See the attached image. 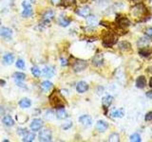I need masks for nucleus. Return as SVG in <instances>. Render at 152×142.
<instances>
[{
	"mask_svg": "<svg viewBox=\"0 0 152 142\" xmlns=\"http://www.w3.org/2000/svg\"><path fill=\"white\" fill-rule=\"evenodd\" d=\"M2 122L6 126H8V127H12V126L14 125V120H12V117L11 116H9V115H6L3 117Z\"/></svg>",
	"mask_w": 152,
	"mask_h": 142,
	"instance_id": "5701e85b",
	"label": "nucleus"
},
{
	"mask_svg": "<svg viewBox=\"0 0 152 142\" xmlns=\"http://www.w3.org/2000/svg\"><path fill=\"white\" fill-rule=\"evenodd\" d=\"M146 97L149 98V99H152V91H148L146 93Z\"/></svg>",
	"mask_w": 152,
	"mask_h": 142,
	"instance_id": "c03bdc74",
	"label": "nucleus"
},
{
	"mask_svg": "<svg viewBox=\"0 0 152 142\" xmlns=\"http://www.w3.org/2000/svg\"><path fill=\"white\" fill-rule=\"evenodd\" d=\"M110 116L112 117H116V118H121L125 116V109L124 108H119L114 110L112 113H110Z\"/></svg>",
	"mask_w": 152,
	"mask_h": 142,
	"instance_id": "a211bd4d",
	"label": "nucleus"
},
{
	"mask_svg": "<svg viewBox=\"0 0 152 142\" xmlns=\"http://www.w3.org/2000/svg\"><path fill=\"white\" fill-rule=\"evenodd\" d=\"M71 20L66 17H61L59 19V25L62 26V27H68L69 24H70Z\"/></svg>",
	"mask_w": 152,
	"mask_h": 142,
	"instance_id": "c756f323",
	"label": "nucleus"
},
{
	"mask_svg": "<svg viewBox=\"0 0 152 142\" xmlns=\"http://www.w3.org/2000/svg\"><path fill=\"white\" fill-rule=\"evenodd\" d=\"M146 85V80L144 76H140V77H138L137 80H136V86L138 88H141L142 89Z\"/></svg>",
	"mask_w": 152,
	"mask_h": 142,
	"instance_id": "aec40b11",
	"label": "nucleus"
},
{
	"mask_svg": "<svg viewBox=\"0 0 152 142\" xmlns=\"http://www.w3.org/2000/svg\"><path fill=\"white\" fill-rule=\"evenodd\" d=\"M80 123H82L84 126H90L92 123V118L88 115H83L79 117Z\"/></svg>",
	"mask_w": 152,
	"mask_h": 142,
	"instance_id": "9b49d317",
	"label": "nucleus"
},
{
	"mask_svg": "<svg viewBox=\"0 0 152 142\" xmlns=\"http://www.w3.org/2000/svg\"><path fill=\"white\" fill-rule=\"evenodd\" d=\"M108 141H112V142H119L120 141V136L117 134V133H113L110 135H109Z\"/></svg>",
	"mask_w": 152,
	"mask_h": 142,
	"instance_id": "473e14b6",
	"label": "nucleus"
},
{
	"mask_svg": "<svg viewBox=\"0 0 152 142\" xmlns=\"http://www.w3.org/2000/svg\"><path fill=\"white\" fill-rule=\"evenodd\" d=\"M108 128V123L104 120H98L96 123V129L99 132H104L107 131Z\"/></svg>",
	"mask_w": 152,
	"mask_h": 142,
	"instance_id": "dca6fc26",
	"label": "nucleus"
},
{
	"mask_svg": "<svg viewBox=\"0 0 152 142\" xmlns=\"http://www.w3.org/2000/svg\"><path fill=\"white\" fill-rule=\"evenodd\" d=\"M129 139H130V141H132V142H141V136H140V135L139 134H133V135H130V137H129Z\"/></svg>",
	"mask_w": 152,
	"mask_h": 142,
	"instance_id": "72a5a7b5",
	"label": "nucleus"
},
{
	"mask_svg": "<svg viewBox=\"0 0 152 142\" xmlns=\"http://www.w3.org/2000/svg\"><path fill=\"white\" fill-rule=\"evenodd\" d=\"M151 53H152V49L147 46H142V49H140V50H139V54L142 57H148L151 55Z\"/></svg>",
	"mask_w": 152,
	"mask_h": 142,
	"instance_id": "6ab92c4d",
	"label": "nucleus"
},
{
	"mask_svg": "<svg viewBox=\"0 0 152 142\" xmlns=\"http://www.w3.org/2000/svg\"><path fill=\"white\" fill-rule=\"evenodd\" d=\"M145 121H151L152 120V112H148L145 117Z\"/></svg>",
	"mask_w": 152,
	"mask_h": 142,
	"instance_id": "58836bf2",
	"label": "nucleus"
},
{
	"mask_svg": "<svg viewBox=\"0 0 152 142\" xmlns=\"http://www.w3.org/2000/svg\"><path fill=\"white\" fill-rule=\"evenodd\" d=\"M15 65H16L17 68L23 69L24 67H25V62H24L22 59H19V60H17V62L15 63Z\"/></svg>",
	"mask_w": 152,
	"mask_h": 142,
	"instance_id": "c9c22d12",
	"label": "nucleus"
},
{
	"mask_svg": "<svg viewBox=\"0 0 152 142\" xmlns=\"http://www.w3.org/2000/svg\"><path fill=\"white\" fill-rule=\"evenodd\" d=\"M118 37L112 31H104L103 34V46L104 47H111L117 43Z\"/></svg>",
	"mask_w": 152,
	"mask_h": 142,
	"instance_id": "f03ea898",
	"label": "nucleus"
},
{
	"mask_svg": "<svg viewBox=\"0 0 152 142\" xmlns=\"http://www.w3.org/2000/svg\"><path fill=\"white\" fill-rule=\"evenodd\" d=\"M54 73H55L54 67H52V66H46L43 69V75L46 78H51L54 75Z\"/></svg>",
	"mask_w": 152,
	"mask_h": 142,
	"instance_id": "2eb2a0df",
	"label": "nucleus"
},
{
	"mask_svg": "<svg viewBox=\"0 0 152 142\" xmlns=\"http://www.w3.org/2000/svg\"><path fill=\"white\" fill-rule=\"evenodd\" d=\"M76 90H77V92L80 94L85 93L86 91H88V84L86 82L81 80V82H79L77 83V85H76Z\"/></svg>",
	"mask_w": 152,
	"mask_h": 142,
	"instance_id": "9d476101",
	"label": "nucleus"
},
{
	"mask_svg": "<svg viewBox=\"0 0 152 142\" xmlns=\"http://www.w3.org/2000/svg\"><path fill=\"white\" fill-rule=\"evenodd\" d=\"M27 133H28V131H27L26 128H25V129H21V128H20V129L17 130V134L20 135H24L25 134H27Z\"/></svg>",
	"mask_w": 152,
	"mask_h": 142,
	"instance_id": "ea45409f",
	"label": "nucleus"
},
{
	"mask_svg": "<svg viewBox=\"0 0 152 142\" xmlns=\"http://www.w3.org/2000/svg\"><path fill=\"white\" fill-rule=\"evenodd\" d=\"M131 1H134V0H131Z\"/></svg>",
	"mask_w": 152,
	"mask_h": 142,
	"instance_id": "8fccbe9b",
	"label": "nucleus"
},
{
	"mask_svg": "<svg viewBox=\"0 0 152 142\" xmlns=\"http://www.w3.org/2000/svg\"><path fill=\"white\" fill-rule=\"evenodd\" d=\"M88 63L87 61L84 60H80V59H76L74 61V63L72 64V68L75 72H80V71H83L84 69L87 68Z\"/></svg>",
	"mask_w": 152,
	"mask_h": 142,
	"instance_id": "20e7f679",
	"label": "nucleus"
},
{
	"mask_svg": "<svg viewBox=\"0 0 152 142\" xmlns=\"http://www.w3.org/2000/svg\"><path fill=\"white\" fill-rule=\"evenodd\" d=\"M50 2L52 5H54V6H59L62 2V0H50Z\"/></svg>",
	"mask_w": 152,
	"mask_h": 142,
	"instance_id": "79ce46f5",
	"label": "nucleus"
},
{
	"mask_svg": "<svg viewBox=\"0 0 152 142\" xmlns=\"http://www.w3.org/2000/svg\"><path fill=\"white\" fill-rule=\"evenodd\" d=\"M34 138H35V135L33 134V133L28 132L27 134H25L23 135L22 141H24V142H31V141L34 140Z\"/></svg>",
	"mask_w": 152,
	"mask_h": 142,
	"instance_id": "393cba45",
	"label": "nucleus"
},
{
	"mask_svg": "<svg viewBox=\"0 0 152 142\" xmlns=\"http://www.w3.org/2000/svg\"><path fill=\"white\" fill-rule=\"evenodd\" d=\"M0 24H1V20H0Z\"/></svg>",
	"mask_w": 152,
	"mask_h": 142,
	"instance_id": "09e8293b",
	"label": "nucleus"
},
{
	"mask_svg": "<svg viewBox=\"0 0 152 142\" xmlns=\"http://www.w3.org/2000/svg\"><path fill=\"white\" fill-rule=\"evenodd\" d=\"M53 116H54V114L51 111L47 112V114H46V117L48 118V120H52V118H53Z\"/></svg>",
	"mask_w": 152,
	"mask_h": 142,
	"instance_id": "a19ab883",
	"label": "nucleus"
},
{
	"mask_svg": "<svg viewBox=\"0 0 152 142\" xmlns=\"http://www.w3.org/2000/svg\"><path fill=\"white\" fill-rule=\"evenodd\" d=\"M145 34L148 38H152V28H147L145 31Z\"/></svg>",
	"mask_w": 152,
	"mask_h": 142,
	"instance_id": "4c0bfd02",
	"label": "nucleus"
},
{
	"mask_svg": "<svg viewBox=\"0 0 152 142\" xmlns=\"http://www.w3.org/2000/svg\"><path fill=\"white\" fill-rule=\"evenodd\" d=\"M76 13L82 17H88L90 13V9L88 6H83L76 9Z\"/></svg>",
	"mask_w": 152,
	"mask_h": 142,
	"instance_id": "1a4fd4ad",
	"label": "nucleus"
},
{
	"mask_svg": "<svg viewBox=\"0 0 152 142\" xmlns=\"http://www.w3.org/2000/svg\"><path fill=\"white\" fill-rule=\"evenodd\" d=\"M12 35V30H10L9 28H0V36L5 37V38H10Z\"/></svg>",
	"mask_w": 152,
	"mask_h": 142,
	"instance_id": "f3484780",
	"label": "nucleus"
},
{
	"mask_svg": "<svg viewBox=\"0 0 152 142\" xmlns=\"http://www.w3.org/2000/svg\"><path fill=\"white\" fill-rule=\"evenodd\" d=\"M52 83L50 82V80H45V82H43L41 83V88L44 90L45 92H48V91H50V90L52 88Z\"/></svg>",
	"mask_w": 152,
	"mask_h": 142,
	"instance_id": "bb28decb",
	"label": "nucleus"
},
{
	"mask_svg": "<svg viewBox=\"0 0 152 142\" xmlns=\"http://www.w3.org/2000/svg\"><path fill=\"white\" fill-rule=\"evenodd\" d=\"M38 137H39V141H42V142H50V141H51L52 135H51L50 130H48V129L42 130L40 132L39 135H38Z\"/></svg>",
	"mask_w": 152,
	"mask_h": 142,
	"instance_id": "39448f33",
	"label": "nucleus"
},
{
	"mask_svg": "<svg viewBox=\"0 0 152 142\" xmlns=\"http://www.w3.org/2000/svg\"><path fill=\"white\" fill-rule=\"evenodd\" d=\"M131 15L137 21H144L148 18V12L144 4H137L131 9Z\"/></svg>",
	"mask_w": 152,
	"mask_h": 142,
	"instance_id": "f257e3e1",
	"label": "nucleus"
},
{
	"mask_svg": "<svg viewBox=\"0 0 152 142\" xmlns=\"http://www.w3.org/2000/svg\"><path fill=\"white\" fill-rule=\"evenodd\" d=\"M31 2H34V1H35V0H31Z\"/></svg>",
	"mask_w": 152,
	"mask_h": 142,
	"instance_id": "de8ad7c7",
	"label": "nucleus"
},
{
	"mask_svg": "<svg viewBox=\"0 0 152 142\" xmlns=\"http://www.w3.org/2000/svg\"><path fill=\"white\" fill-rule=\"evenodd\" d=\"M31 73H32L33 76H34V77L38 78V77H40V75H41V70L39 69L38 66H32V67H31Z\"/></svg>",
	"mask_w": 152,
	"mask_h": 142,
	"instance_id": "2f4dec72",
	"label": "nucleus"
},
{
	"mask_svg": "<svg viewBox=\"0 0 152 142\" xmlns=\"http://www.w3.org/2000/svg\"><path fill=\"white\" fill-rule=\"evenodd\" d=\"M76 5V0H64V6L66 8L73 7Z\"/></svg>",
	"mask_w": 152,
	"mask_h": 142,
	"instance_id": "f704fd0d",
	"label": "nucleus"
},
{
	"mask_svg": "<svg viewBox=\"0 0 152 142\" xmlns=\"http://www.w3.org/2000/svg\"><path fill=\"white\" fill-rule=\"evenodd\" d=\"M26 78V75L22 73V72H15L13 74V79L15 82L19 83V82H23Z\"/></svg>",
	"mask_w": 152,
	"mask_h": 142,
	"instance_id": "cd10ccee",
	"label": "nucleus"
},
{
	"mask_svg": "<svg viewBox=\"0 0 152 142\" xmlns=\"http://www.w3.org/2000/svg\"><path fill=\"white\" fill-rule=\"evenodd\" d=\"M104 64V56L103 54H96L92 59V64L94 66H100Z\"/></svg>",
	"mask_w": 152,
	"mask_h": 142,
	"instance_id": "4468645a",
	"label": "nucleus"
},
{
	"mask_svg": "<svg viewBox=\"0 0 152 142\" xmlns=\"http://www.w3.org/2000/svg\"><path fill=\"white\" fill-rule=\"evenodd\" d=\"M149 86L152 88V77H151V79L149 80Z\"/></svg>",
	"mask_w": 152,
	"mask_h": 142,
	"instance_id": "49530a36",
	"label": "nucleus"
},
{
	"mask_svg": "<svg viewBox=\"0 0 152 142\" xmlns=\"http://www.w3.org/2000/svg\"><path fill=\"white\" fill-rule=\"evenodd\" d=\"M116 23L117 25L120 27V28H127L130 26V21L125 16H121L119 15L116 18Z\"/></svg>",
	"mask_w": 152,
	"mask_h": 142,
	"instance_id": "0eeeda50",
	"label": "nucleus"
},
{
	"mask_svg": "<svg viewBox=\"0 0 152 142\" xmlns=\"http://www.w3.org/2000/svg\"><path fill=\"white\" fill-rule=\"evenodd\" d=\"M138 46L142 47V46H146L147 45H149V40H147L146 38H141V39L138 41Z\"/></svg>",
	"mask_w": 152,
	"mask_h": 142,
	"instance_id": "7c9ffc66",
	"label": "nucleus"
},
{
	"mask_svg": "<svg viewBox=\"0 0 152 142\" xmlns=\"http://www.w3.org/2000/svg\"><path fill=\"white\" fill-rule=\"evenodd\" d=\"M31 131L33 132H37V131H39L41 128L43 127V121L42 120H40V118H35V120H33L31 123Z\"/></svg>",
	"mask_w": 152,
	"mask_h": 142,
	"instance_id": "6e6552de",
	"label": "nucleus"
},
{
	"mask_svg": "<svg viewBox=\"0 0 152 142\" xmlns=\"http://www.w3.org/2000/svg\"><path fill=\"white\" fill-rule=\"evenodd\" d=\"M61 64L62 65H68V60L61 58Z\"/></svg>",
	"mask_w": 152,
	"mask_h": 142,
	"instance_id": "37998d69",
	"label": "nucleus"
},
{
	"mask_svg": "<svg viewBox=\"0 0 152 142\" xmlns=\"http://www.w3.org/2000/svg\"><path fill=\"white\" fill-rule=\"evenodd\" d=\"M50 101L51 103V105L53 106L56 109L59 108H63L64 107V101L63 99L61 98V96L59 95V93L57 91H54L50 96Z\"/></svg>",
	"mask_w": 152,
	"mask_h": 142,
	"instance_id": "7ed1b4c3",
	"label": "nucleus"
},
{
	"mask_svg": "<svg viewBox=\"0 0 152 142\" xmlns=\"http://www.w3.org/2000/svg\"><path fill=\"white\" fill-rule=\"evenodd\" d=\"M22 6L24 8L23 12H22V16L23 17H30L32 15V8L31 5L27 2V1H23L22 2Z\"/></svg>",
	"mask_w": 152,
	"mask_h": 142,
	"instance_id": "423d86ee",
	"label": "nucleus"
},
{
	"mask_svg": "<svg viewBox=\"0 0 152 142\" xmlns=\"http://www.w3.org/2000/svg\"><path fill=\"white\" fill-rule=\"evenodd\" d=\"M118 47L121 50H129L131 47V45L126 41H122L118 44Z\"/></svg>",
	"mask_w": 152,
	"mask_h": 142,
	"instance_id": "a878e982",
	"label": "nucleus"
},
{
	"mask_svg": "<svg viewBox=\"0 0 152 142\" xmlns=\"http://www.w3.org/2000/svg\"><path fill=\"white\" fill-rule=\"evenodd\" d=\"M5 84H6V82H5L4 80H1V79H0V86H4Z\"/></svg>",
	"mask_w": 152,
	"mask_h": 142,
	"instance_id": "a18cd8bd",
	"label": "nucleus"
},
{
	"mask_svg": "<svg viewBox=\"0 0 152 142\" xmlns=\"http://www.w3.org/2000/svg\"><path fill=\"white\" fill-rule=\"evenodd\" d=\"M87 22H88V25H89V26H91V27L96 26V25H97V22H98L97 17L95 16V15H88V16L87 17Z\"/></svg>",
	"mask_w": 152,
	"mask_h": 142,
	"instance_id": "c85d7f7f",
	"label": "nucleus"
},
{
	"mask_svg": "<svg viewBox=\"0 0 152 142\" xmlns=\"http://www.w3.org/2000/svg\"><path fill=\"white\" fill-rule=\"evenodd\" d=\"M54 17V12L53 11H51V9H49V11H47L44 15H43V21H44L45 24H49L52 19Z\"/></svg>",
	"mask_w": 152,
	"mask_h": 142,
	"instance_id": "f8f14e48",
	"label": "nucleus"
},
{
	"mask_svg": "<svg viewBox=\"0 0 152 142\" xmlns=\"http://www.w3.org/2000/svg\"><path fill=\"white\" fill-rule=\"evenodd\" d=\"M14 61V56L12 53H7L5 54L3 59H2V63L5 65H11Z\"/></svg>",
	"mask_w": 152,
	"mask_h": 142,
	"instance_id": "ddd939ff",
	"label": "nucleus"
},
{
	"mask_svg": "<svg viewBox=\"0 0 152 142\" xmlns=\"http://www.w3.org/2000/svg\"><path fill=\"white\" fill-rule=\"evenodd\" d=\"M71 126H72V121H71V120H68V121H66L65 123H63V125H62V128H63L64 130H69Z\"/></svg>",
	"mask_w": 152,
	"mask_h": 142,
	"instance_id": "e433bc0d",
	"label": "nucleus"
},
{
	"mask_svg": "<svg viewBox=\"0 0 152 142\" xmlns=\"http://www.w3.org/2000/svg\"><path fill=\"white\" fill-rule=\"evenodd\" d=\"M56 117L58 120H64V118H66V117H68V113L66 112V110L63 108H59L57 109L56 111Z\"/></svg>",
	"mask_w": 152,
	"mask_h": 142,
	"instance_id": "412c9836",
	"label": "nucleus"
},
{
	"mask_svg": "<svg viewBox=\"0 0 152 142\" xmlns=\"http://www.w3.org/2000/svg\"><path fill=\"white\" fill-rule=\"evenodd\" d=\"M112 101H113V97L112 96H110V95H107V96H104V98H103V99H102V103H103V105L106 107V108H107V107H109V105L112 103Z\"/></svg>",
	"mask_w": 152,
	"mask_h": 142,
	"instance_id": "4be33fe9",
	"label": "nucleus"
},
{
	"mask_svg": "<svg viewBox=\"0 0 152 142\" xmlns=\"http://www.w3.org/2000/svg\"><path fill=\"white\" fill-rule=\"evenodd\" d=\"M31 101H30V99H28V98H24L19 101V106L21 108H24V109L28 108V107H31Z\"/></svg>",
	"mask_w": 152,
	"mask_h": 142,
	"instance_id": "b1692460",
	"label": "nucleus"
}]
</instances>
